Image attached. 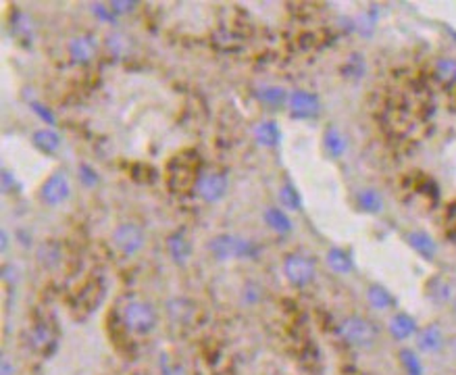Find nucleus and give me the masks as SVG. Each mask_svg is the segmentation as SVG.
<instances>
[{
    "label": "nucleus",
    "mask_w": 456,
    "mask_h": 375,
    "mask_svg": "<svg viewBox=\"0 0 456 375\" xmlns=\"http://www.w3.org/2000/svg\"><path fill=\"white\" fill-rule=\"evenodd\" d=\"M123 324L137 336H146L156 328V311L146 300H130L123 307Z\"/></svg>",
    "instance_id": "7ed1b4c3"
},
{
    "label": "nucleus",
    "mask_w": 456,
    "mask_h": 375,
    "mask_svg": "<svg viewBox=\"0 0 456 375\" xmlns=\"http://www.w3.org/2000/svg\"><path fill=\"white\" fill-rule=\"evenodd\" d=\"M0 242H2V250H6V248H8V246H6V244H8V234H6L4 230H2V234H0Z\"/></svg>",
    "instance_id": "473e14b6"
},
{
    "label": "nucleus",
    "mask_w": 456,
    "mask_h": 375,
    "mask_svg": "<svg viewBox=\"0 0 456 375\" xmlns=\"http://www.w3.org/2000/svg\"><path fill=\"white\" fill-rule=\"evenodd\" d=\"M400 361H402V367L407 369V375H423L421 363H419V357H417L412 350L405 348V350L400 352Z\"/></svg>",
    "instance_id": "bb28decb"
},
{
    "label": "nucleus",
    "mask_w": 456,
    "mask_h": 375,
    "mask_svg": "<svg viewBox=\"0 0 456 375\" xmlns=\"http://www.w3.org/2000/svg\"><path fill=\"white\" fill-rule=\"evenodd\" d=\"M357 204H359L361 211L375 215V213H379V211L383 209V198H381V194H379L377 190L365 188V190H361V192L357 194Z\"/></svg>",
    "instance_id": "dca6fc26"
},
{
    "label": "nucleus",
    "mask_w": 456,
    "mask_h": 375,
    "mask_svg": "<svg viewBox=\"0 0 456 375\" xmlns=\"http://www.w3.org/2000/svg\"><path fill=\"white\" fill-rule=\"evenodd\" d=\"M194 190H196L198 198H202L204 202H219L228 194V178L223 173H217V171L202 173L196 180Z\"/></svg>",
    "instance_id": "0eeeda50"
},
{
    "label": "nucleus",
    "mask_w": 456,
    "mask_h": 375,
    "mask_svg": "<svg viewBox=\"0 0 456 375\" xmlns=\"http://www.w3.org/2000/svg\"><path fill=\"white\" fill-rule=\"evenodd\" d=\"M407 242H409V246H412L414 252H419L425 259H433L436 252H438V244L433 242V238L427 234V232H421V230L409 232L407 234Z\"/></svg>",
    "instance_id": "9b49d317"
},
{
    "label": "nucleus",
    "mask_w": 456,
    "mask_h": 375,
    "mask_svg": "<svg viewBox=\"0 0 456 375\" xmlns=\"http://www.w3.org/2000/svg\"><path fill=\"white\" fill-rule=\"evenodd\" d=\"M390 333H392V338H396V340H409L412 333H417V324H414V319H412L411 315H407V313H398V315H394L392 317V321H390Z\"/></svg>",
    "instance_id": "ddd939ff"
},
{
    "label": "nucleus",
    "mask_w": 456,
    "mask_h": 375,
    "mask_svg": "<svg viewBox=\"0 0 456 375\" xmlns=\"http://www.w3.org/2000/svg\"><path fill=\"white\" fill-rule=\"evenodd\" d=\"M323 146H325V150H327L329 156L340 159L346 152L348 142H346L344 134L338 128H327V132L323 134Z\"/></svg>",
    "instance_id": "4468645a"
},
{
    "label": "nucleus",
    "mask_w": 456,
    "mask_h": 375,
    "mask_svg": "<svg viewBox=\"0 0 456 375\" xmlns=\"http://www.w3.org/2000/svg\"><path fill=\"white\" fill-rule=\"evenodd\" d=\"M69 194H71V186H69V178L65 171H54L40 186V200L48 207L63 204L69 198Z\"/></svg>",
    "instance_id": "423d86ee"
},
{
    "label": "nucleus",
    "mask_w": 456,
    "mask_h": 375,
    "mask_svg": "<svg viewBox=\"0 0 456 375\" xmlns=\"http://www.w3.org/2000/svg\"><path fill=\"white\" fill-rule=\"evenodd\" d=\"M183 156H175L173 161H171V165H169V182H171V188L173 190H178V184L182 182V190L183 188H187L192 182L196 184V180H194V176H196V169L192 167V163H187V161H182Z\"/></svg>",
    "instance_id": "9d476101"
},
{
    "label": "nucleus",
    "mask_w": 456,
    "mask_h": 375,
    "mask_svg": "<svg viewBox=\"0 0 456 375\" xmlns=\"http://www.w3.org/2000/svg\"><path fill=\"white\" fill-rule=\"evenodd\" d=\"M80 178L86 186H96L98 184V173L92 169L90 165H82L80 167Z\"/></svg>",
    "instance_id": "c85d7f7f"
},
{
    "label": "nucleus",
    "mask_w": 456,
    "mask_h": 375,
    "mask_svg": "<svg viewBox=\"0 0 456 375\" xmlns=\"http://www.w3.org/2000/svg\"><path fill=\"white\" fill-rule=\"evenodd\" d=\"M167 311H169V315H171L173 319L185 324V321L190 319V315H192V302H190V300H183V298H175V300L167 302Z\"/></svg>",
    "instance_id": "393cba45"
},
{
    "label": "nucleus",
    "mask_w": 456,
    "mask_h": 375,
    "mask_svg": "<svg viewBox=\"0 0 456 375\" xmlns=\"http://www.w3.org/2000/svg\"><path fill=\"white\" fill-rule=\"evenodd\" d=\"M283 273L292 285L304 288L315 278V261L307 254H300V252L288 254L283 261Z\"/></svg>",
    "instance_id": "20e7f679"
},
{
    "label": "nucleus",
    "mask_w": 456,
    "mask_h": 375,
    "mask_svg": "<svg viewBox=\"0 0 456 375\" xmlns=\"http://www.w3.org/2000/svg\"><path fill=\"white\" fill-rule=\"evenodd\" d=\"M340 338L348 344V346H355V348H371L377 340V328L366 321L363 317H346L340 328H338Z\"/></svg>",
    "instance_id": "f03ea898"
},
{
    "label": "nucleus",
    "mask_w": 456,
    "mask_h": 375,
    "mask_svg": "<svg viewBox=\"0 0 456 375\" xmlns=\"http://www.w3.org/2000/svg\"><path fill=\"white\" fill-rule=\"evenodd\" d=\"M2 375H11V363L6 359L2 361Z\"/></svg>",
    "instance_id": "72a5a7b5"
},
{
    "label": "nucleus",
    "mask_w": 456,
    "mask_h": 375,
    "mask_svg": "<svg viewBox=\"0 0 456 375\" xmlns=\"http://www.w3.org/2000/svg\"><path fill=\"white\" fill-rule=\"evenodd\" d=\"M113 244L119 252H123L125 257H134L137 254L144 244H146V234L144 230L136 226V223H121L115 228L113 232Z\"/></svg>",
    "instance_id": "39448f33"
},
{
    "label": "nucleus",
    "mask_w": 456,
    "mask_h": 375,
    "mask_svg": "<svg viewBox=\"0 0 456 375\" xmlns=\"http://www.w3.org/2000/svg\"><path fill=\"white\" fill-rule=\"evenodd\" d=\"M32 142L38 150H42L46 154H52L61 148V136L54 130H40L32 136Z\"/></svg>",
    "instance_id": "f3484780"
},
{
    "label": "nucleus",
    "mask_w": 456,
    "mask_h": 375,
    "mask_svg": "<svg viewBox=\"0 0 456 375\" xmlns=\"http://www.w3.org/2000/svg\"><path fill=\"white\" fill-rule=\"evenodd\" d=\"M209 250L219 259V261H233V259H252L257 257L259 248L252 240H246L242 235L221 234L215 235L209 242Z\"/></svg>",
    "instance_id": "f257e3e1"
},
{
    "label": "nucleus",
    "mask_w": 456,
    "mask_h": 375,
    "mask_svg": "<svg viewBox=\"0 0 456 375\" xmlns=\"http://www.w3.org/2000/svg\"><path fill=\"white\" fill-rule=\"evenodd\" d=\"M450 36H452V38L456 40V32H452V30H450Z\"/></svg>",
    "instance_id": "f704fd0d"
},
{
    "label": "nucleus",
    "mask_w": 456,
    "mask_h": 375,
    "mask_svg": "<svg viewBox=\"0 0 456 375\" xmlns=\"http://www.w3.org/2000/svg\"><path fill=\"white\" fill-rule=\"evenodd\" d=\"M111 8H113V13H115V15H119V11L125 15V13L134 11V8H136V4H134V2H111Z\"/></svg>",
    "instance_id": "7c9ffc66"
},
{
    "label": "nucleus",
    "mask_w": 456,
    "mask_h": 375,
    "mask_svg": "<svg viewBox=\"0 0 456 375\" xmlns=\"http://www.w3.org/2000/svg\"><path fill=\"white\" fill-rule=\"evenodd\" d=\"M106 44H109V50L113 52V54H117V56H123L125 52H128V47H130V42H128V38L123 36V34H111L109 36V40H106Z\"/></svg>",
    "instance_id": "cd10ccee"
},
{
    "label": "nucleus",
    "mask_w": 456,
    "mask_h": 375,
    "mask_svg": "<svg viewBox=\"0 0 456 375\" xmlns=\"http://www.w3.org/2000/svg\"><path fill=\"white\" fill-rule=\"evenodd\" d=\"M257 98L263 100L265 104L279 106V104H283L290 96L285 94L283 88H277V86H261V88H257Z\"/></svg>",
    "instance_id": "aec40b11"
},
{
    "label": "nucleus",
    "mask_w": 456,
    "mask_h": 375,
    "mask_svg": "<svg viewBox=\"0 0 456 375\" xmlns=\"http://www.w3.org/2000/svg\"><path fill=\"white\" fill-rule=\"evenodd\" d=\"M167 248H169L171 259L175 263H180V265H183L190 259V254H192V242L187 240V235L183 234V232H175L173 235H169Z\"/></svg>",
    "instance_id": "f8f14e48"
},
{
    "label": "nucleus",
    "mask_w": 456,
    "mask_h": 375,
    "mask_svg": "<svg viewBox=\"0 0 456 375\" xmlns=\"http://www.w3.org/2000/svg\"><path fill=\"white\" fill-rule=\"evenodd\" d=\"M279 200H281V204H283L285 209H290V211H296V209H300V204H302L300 194L292 186H283L279 190Z\"/></svg>",
    "instance_id": "a878e982"
},
{
    "label": "nucleus",
    "mask_w": 456,
    "mask_h": 375,
    "mask_svg": "<svg viewBox=\"0 0 456 375\" xmlns=\"http://www.w3.org/2000/svg\"><path fill=\"white\" fill-rule=\"evenodd\" d=\"M290 102V109L296 117H302V119H309V117H315L319 113L321 102L317 98V94L307 92V90H296V92L290 94L288 98Z\"/></svg>",
    "instance_id": "6e6552de"
},
{
    "label": "nucleus",
    "mask_w": 456,
    "mask_h": 375,
    "mask_svg": "<svg viewBox=\"0 0 456 375\" xmlns=\"http://www.w3.org/2000/svg\"><path fill=\"white\" fill-rule=\"evenodd\" d=\"M265 221L273 228L275 232H279V234H288L292 230L290 217L283 211H279V209H267L265 211Z\"/></svg>",
    "instance_id": "4be33fe9"
},
{
    "label": "nucleus",
    "mask_w": 456,
    "mask_h": 375,
    "mask_svg": "<svg viewBox=\"0 0 456 375\" xmlns=\"http://www.w3.org/2000/svg\"><path fill=\"white\" fill-rule=\"evenodd\" d=\"M429 288H433V290L429 292V298H431L433 302L444 305V302H450V300H452V288H450L448 281L440 280V278H433L431 283H429Z\"/></svg>",
    "instance_id": "b1692460"
},
{
    "label": "nucleus",
    "mask_w": 456,
    "mask_h": 375,
    "mask_svg": "<svg viewBox=\"0 0 456 375\" xmlns=\"http://www.w3.org/2000/svg\"><path fill=\"white\" fill-rule=\"evenodd\" d=\"M366 298H369V302H371L375 309H390V307L394 305L392 294H390L383 285H371V288L366 290Z\"/></svg>",
    "instance_id": "412c9836"
},
{
    "label": "nucleus",
    "mask_w": 456,
    "mask_h": 375,
    "mask_svg": "<svg viewBox=\"0 0 456 375\" xmlns=\"http://www.w3.org/2000/svg\"><path fill=\"white\" fill-rule=\"evenodd\" d=\"M452 305H455V313H456V298H455V302H452Z\"/></svg>",
    "instance_id": "c9c22d12"
},
{
    "label": "nucleus",
    "mask_w": 456,
    "mask_h": 375,
    "mask_svg": "<svg viewBox=\"0 0 456 375\" xmlns=\"http://www.w3.org/2000/svg\"><path fill=\"white\" fill-rule=\"evenodd\" d=\"M254 136H257V140L261 142L263 146H277L279 140H281V134H279V128H277V123L275 121H263V123H259L257 125V130H254Z\"/></svg>",
    "instance_id": "6ab92c4d"
},
{
    "label": "nucleus",
    "mask_w": 456,
    "mask_h": 375,
    "mask_svg": "<svg viewBox=\"0 0 456 375\" xmlns=\"http://www.w3.org/2000/svg\"><path fill=\"white\" fill-rule=\"evenodd\" d=\"M327 265H329L333 271H338V273H350L352 267H355L350 254H348L346 250H342V248H331V250L327 252Z\"/></svg>",
    "instance_id": "a211bd4d"
},
{
    "label": "nucleus",
    "mask_w": 456,
    "mask_h": 375,
    "mask_svg": "<svg viewBox=\"0 0 456 375\" xmlns=\"http://www.w3.org/2000/svg\"><path fill=\"white\" fill-rule=\"evenodd\" d=\"M98 52V42L90 34H82L69 40V56L75 63H90Z\"/></svg>",
    "instance_id": "1a4fd4ad"
},
{
    "label": "nucleus",
    "mask_w": 456,
    "mask_h": 375,
    "mask_svg": "<svg viewBox=\"0 0 456 375\" xmlns=\"http://www.w3.org/2000/svg\"><path fill=\"white\" fill-rule=\"evenodd\" d=\"M436 75L440 78V82L444 84H456V61L442 56L436 61Z\"/></svg>",
    "instance_id": "5701e85b"
},
{
    "label": "nucleus",
    "mask_w": 456,
    "mask_h": 375,
    "mask_svg": "<svg viewBox=\"0 0 456 375\" xmlns=\"http://www.w3.org/2000/svg\"><path fill=\"white\" fill-rule=\"evenodd\" d=\"M417 344H419V350H423V352H438L442 348V344H444L442 331L436 326L421 329L419 338H417Z\"/></svg>",
    "instance_id": "2eb2a0df"
},
{
    "label": "nucleus",
    "mask_w": 456,
    "mask_h": 375,
    "mask_svg": "<svg viewBox=\"0 0 456 375\" xmlns=\"http://www.w3.org/2000/svg\"><path fill=\"white\" fill-rule=\"evenodd\" d=\"M34 109H36V111H40V117H42L44 121H48V123H54V117H52V115H48V111H46L44 106H40V104H34Z\"/></svg>",
    "instance_id": "2f4dec72"
},
{
    "label": "nucleus",
    "mask_w": 456,
    "mask_h": 375,
    "mask_svg": "<svg viewBox=\"0 0 456 375\" xmlns=\"http://www.w3.org/2000/svg\"><path fill=\"white\" fill-rule=\"evenodd\" d=\"M92 8L96 11V17L102 19V21H109V23H111V21H115V17H117V15H115L113 11H109L104 4H92Z\"/></svg>",
    "instance_id": "c756f323"
}]
</instances>
